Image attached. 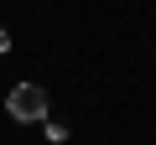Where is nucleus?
I'll use <instances>...</instances> for the list:
<instances>
[{"label": "nucleus", "mask_w": 156, "mask_h": 145, "mask_svg": "<svg viewBox=\"0 0 156 145\" xmlns=\"http://www.w3.org/2000/svg\"><path fill=\"white\" fill-rule=\"evenodd\" d=\"M5 109H11V119L37 124V119H47V88H42V83H16V88L5 93Z\"/></svg>", "instance_id": "f257e3e1"}, {"label": "nucleus", "mask_w": 156, "mask_h": 145, "mask_svg": "<svg viewBox=\"0 0 156 145\" xmlns=\"http://www.w3.org/2000/svg\"><path fill=\"white\" fill-rule=\"evenodd\" d=\"M5 47H11V31H5V26H0V57H5Z\"/></svg>", "instance_id": "f03ea898"}]
</instances>
